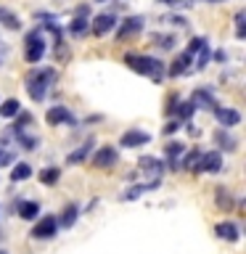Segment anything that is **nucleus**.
Returning <instances> with one entry per match:
<instances>
[{
    "instance_id": "nucleus-1",
    "label": "nucleus",
    "mask_w": 246,
    "mask_h": 254,
    "mask_svg": "<svg viewBox=\"0 0 246 254\" xmlns=\"http://www.w3.org/2000/svg\"><path fill=\"white\" fill-rule=\"evenodd\" d=\"M124 61L132 71H138V74H143V77H151L154 82H162V77L167 74V66L159 59H154V56L130 53V56H124Z\"/></svg>"
},
{
    "instance_id": "nucleus-2",
    "label": "nucleus",
    "mask_w": 246,
    "mask_h": 254,
    "mask_svg": "<svg viewBox=\"0 0 246 254\" xmlns=\"http://www.w3.org/2000/svg\"><path fill=\"white\" fill-rule=\"evenodd\" d=\"M56 69H37L35 74H29L27 77V93H29V98L32 101H45V93H48V87L56 85Z\"/></svg>"
},
{
    "instance_id": "nucleus-3",
    "label": "nucleus",
    "mask_w": 246,
    "mask_h": 254,
    "mask_svg": "<svg viewBox=\"0 0 246 254\" xmlns=\"http://www.w3.org/2000/svg\"><path fill=\"white\" fill-rule=\"evenodd\" d=\"M43 56H45L43 32H40V29L27 32V37H24V59H27V64H40Z\"/></svg>"
},
{
    "instance_id": "nucleus-4",
    "label": "nucleus",
    "mask_w": 246,
    "mask_h": 254,
    "mask_svg": "<svg viewBox=\"0 0 246 254\" xmlns=\"http://www.w3.org/2000/svg\"><path fill=\"white\" fill-rule=\"evenodd\" d=\"M59 233V220H56V214H45V217H40L35 222V228H32V238H37V241H48V238H53Z\"/></svg>"
},
{
    "instance_id": "nucleus-5",
    "label": "nucleus",
    "mask_w": 246,
    "mask_h": 254,
    "mask_svg": "<svg viewBox=\"0 0 246 254\" xmlns=\"http://www.w3.org/2000/svg\"><path fill=\"white\" fill-rule=\"evenodd\" d=\"M143 27H146V19H143V16H127V19L119 21V27H117V40H127V37L140 35Z\"/></svg>"
},
{
    "instance_id": "nucleus-6",
    "label": "nucleus",
    "mask_w": 246,
    "mask_h": 254,
    "mask_svg": "<svg viewBox=\"0 0 246 254\" xmlns=\"http://www.w3.org/2000/svg\"><path fill=\"white\" fill-rule=\"evenodd\" d=\"M148 140H151V135L146 130H140V127H130V130L122 132L119 146H122V148H140V146H146Z\"/></svg>"
},
{
    "instance_id": "nucleus-7",
    "label": "nucleus",
    "mask_w": 246,
    "mask_h": 254,
    "mask_svg": "<svg viewBox=\"0 0 246 254\" xmlns=\"http://www.w3.org/2000/svg\"><path fill=\"white\" fill-rule=\"evenodd\" d=\"M196 172H209V175H217L222 172V154L220 151H201V159L196 164Z\"/></svg>"
},
{
    "instance_id": "nucleus-8",
    "label": "nucleus",
    "mask_w": 246,
    "mask_h": 254,
    "mask_svg": "<svg viewBox=\"0 0 246 254\" xmlns=\"http://www.w3.org/2000/svg\"><path fill=\"white\" fill-rule=\"evenodd\" d=\"M117 162H119V151L114 146H101L93 154V164L98 167V170H111Z\"/></svg>"
},
{
    "instance_id": "nucleus-9",
    "label": "nucleus",
    "mask_w": 246,
    "mask_h": 254,
    "mask_svg": "<svg viewBox=\"0 0 246 254\" xmlns=\"http://www.w3.org/2000/svg\"><path fill=\"white\" fill-rule=\"evenodd\" d=\"M45 122L51 127H59V125H77V117L71 114L66 106H51L45 114Z\"/></svg>"
},
{
    "instance_id": "nucleus-10",
    "label": "nucleus",
    "mask_w": 246,
    "mask_h": 254,
    "mask_svg": "<svg viewBox=\"0 0 246 254\" xmlns=\"http://www.w3.org/2000/svg\"><path fill=\"white\" fill-rule=\"evenodd\" d=\"M190 106H193L196 111L204 109V111H214L220 106L217 98L212 95V90H204V87H198V90H193V95H190Z\"/></svg>"
},
{
    "instance_id": "nucleus-11",
    "label": "nucleus",
    "mask_w": 246,
    "mask_h": 254,
    "mask_svg": "<svg viewBox=\"0 0 246 254\" xmlns=\"http://www.w3.org/2000/svg\"><path fill=\"white\" fill-rule=\"evenodd\" d=\"M90 27H93V35L95 37H103V35H109V32L117 27V16L114 13H98L93 19Z\"/></svg>"
},
{
    "instance_id": "nucleus-12",
    "label": "nucleus",
    "mask_w": 246,
    "mask_h": 254,
    "mask_svg": "<svg viewBox=\"0 0 246 254\" xmlns=\"http://www.w3.org/2000/svg\"><path fill=\"white\" fill-rule=\"evenodd\" d=\"M214 117H217V122L225 127V130L241 125V114H238L236 109H230V106H217V109H214Z\"/></svg>"
},
{
    "instance_id": "nucleus-13",
    "label": "nucleus",
    "mask_w": 246,
    "mask_h": 254,
    "mask_svg": "<svg viewBox=\"0 0 246 254\" xmlns=\"http://www.w3.org/2000/svg\"><path fill=\"white\" fill-rule=\"evenodd\" d=\"M140 172L143 175H154V180H162V172H164V162H159L156 156H140Z\"/></svg>"
},
{
    "instance_id": "nucleus-14",
    "label": "nucleus",
    "mask_w": 246,
    "mask_h": 254,
    "mask_svg": "<svg viewBox=\"0 0 246 254\" xmlns=\"http://www.w3.org/2000/svg\"><path fill=\"white\" fill-rule=\"evenodd\" d=\"M214 146H217V151H236L238 148V138L230 130H214Z\"/></svg>"
},
{
    "instance_id": "nucleus-15",
    "label": "nucleus",
    "mask_w": 246,
    "mask_h": 254,
    "mask_svg": "<svg viewBox=\"0 0 246 254\" xmlns=\"http://www.w3.org/2000/svg\"><path fill=\"white\" fill-rule=\"evenodd\" d=\"M214 233H217V238H222V241H230V244H236L238 238H241V230H238V225H236V222H230V220L220 222V225L214 228Z\"/></svg>"
},
{
    "instance_id": "nucleus-16",
    "label": "nucleus",
    "mask_w": 246,
    "mask_h": 254,
    "mask_svg": "<svg viewBox=\"0 0 246 254\" xmlns=\"http://www.w3.org/2000/svg\"><path fill=\"white\" fill-rule=\"evenodd\" d=\"M159 186H162V180H151V183H140V186H130V188L122 193V201H132V198L148 193V190H156Z\"/></svg>"
},
{
    "instance_id": "nucleus-17",
    "label": "nucleus",
    "mask_w": 246,
    "mask_h": 254,
    "mask_svg": "<svg viewBox=\"0 0 246 254\" xmlns=\"http://www.w3.org/2000/svg\"><path fill=\"white\" fill-rule=\"evenodd\" d=\"M16 212H19L21 220H35L40 214V204L29 201V198H21V201H16Z\"/></svg>"
},
{
    "instance_id": "nucleus-18",
    "label": "nucleus",
    "mask_w": 246,
    "mask_h": 254,
    "mask_svg": "<svg viewBox=\"0 0 246 254\" xmlns=\"http://www.w3.org/2000/svg\"><path fill=\"white\" fill-rule=\"evenodd\" d=\"M183 151H185V146H183V143H178V140H170V143H167L164 154H167V159H170V170H180L178 159L183 156Z\"/></svg>"
},
{
    "instance_id": "nucleus-19",
    "label": "nucleus",
    "mask_w": 246,
    "mask_h": 254,
    "mask_svg": "<svg viewBox=\"0 0 246 254\" xmlns=\"http://www.w3.org/2000/svg\"><path fill=\"white\" fill-rule=\"evenodd\" d=\"M190 59H193V56H188V53H180L178 59L172 61V66L167 69V74H170V77H180V74H185V71L190 69Z\"/></svg>"
},
{
    "instance_id": "nucleus-20",
    "label": "nucleus",
    "mask_w": 246,
    "mask_h": 254,
    "mask_svg": "<svg viewBox=\"0 0 246 254\" xmlns=\"http://www.w3.org/2000/svg\"><path fill=\"white\" fill-rule=\"evenodd\" d=\"M0 27H5V29H21V19L16 16L13 11H8V8L0 5Z\"/></svg>"
},
{
    "instance_id": "nucleus-21",
    "label": "nucleus",
    "mask_w": 246,
    "mask_h": 254,
    "mask_svg": "<svg viewBox=\"0 0 246 254\" xmlns=\"http://www.w3.org/2000/svg\"><path fill=\"white\" fill-rule=\"evenodd\" d=\"M90 148H93V138H87V140L82 143V146L77 148V151H71V154L66 156V162H69V164H79V162H85L87 154H90Z\"/></svg>"
},
{
    "instance_id": "nucleus-22",
    "label": "nucleus",
    "mask_w": 246,
    "mask_h": 254,
    "mask_svg": "<svg viewBox=\"0 0 246 254\" xmlns=\"http://www.w3.org/2000/svg\"><path fill=\"white\" fill-rule=\"evenodd\" d=\"M77 214H79V206L77 204H69L66 209H63L61 217H56V220H59V228H71L77 222Z\"/></svg>"
},
{
    "instance_id": "nucleus-23",
    "label": "nucleus",
    "mask_w": 246,
    "mask_h": 254,
    "mask_svg": "<svg viewBox=\"0 0 246 254\" xmlns=\"http://www.w3.org/2000/svg\"><path fill=\"white\" fill-rule=\"evenodd\" d=\"M214 196H217V206H220L222 212H233V204H236V201H233V196H230L228 188L220 186L217 190H214Z\"/></svg>"
},
{
    "instance_id": "nucleus-24",
    "label": "nucleus",
    "mask_w": 246,
    "mask_h": 254,
    "mask_svg": "<svg viewBox=\"0 0 246 254\" xmlns=\"http://www.w3.org/2000/svg\"><path fill=\"white\" fill-rule=\"evenodd\" d=\"M87 27H90L87 16H74V19H71V24H69V35H71V37H82L85 32H87Z\"/></svg>"
},
{
    "instance_id": "nucleus-25",
    "label": "nucleus",
    "mask_w": 246,
    "mask_h": 254,
    "mask_svg": "<svg viewBox=\"0 0 246 254\" xmlns=\"http://www.w3.org/2000/svg\"><path fill=\"white\" fill-rule=\"evenodd\" d=\"M32 178V167L27 162H19V164H13V170H11V183H21V180H29Z\"/></svg>"
},
{
    "instance_id": "nucleus-26",
    "label": "nucleus",
    "mask_w": 246,
    "mask_h": 254,
    "mask_svg": "<svg viewBox=\"0 0 246 254\" xmlns=\"http://www.w3.org/2000/svg\"><path fill=\"white\" fill-rule=\"evenodd\" d=\"M59 180H61L59 167H45V170H40V183H43V186H56Z\"/></svg>"
},
{
    "instance_id": "nucleus-27",
    "label": "nucleus",
    "mask_w": 246,
    "mask_h": 254,
    "mask_svg": "<svg viewBox=\"0 0 246 254\" xmlns=\"http://www.w3.org/2000/svg\"><path fill=\"white\" fill-rule=\"evenodd\" d=\"M193 106H190V101H178L175 103V111L172 114H178V122H188L190 117H193Z\"/></svg>"
},
{
    "instance_id": "nucleus-28",
    "label": "nucleus",
    "mask_w": 246,
    "mask_h": 254,
    "mask_svg": "<svg viewBox=\"0 0 246 254\" xmlns=\"http://www.w3.org/2000/svg\"><path fill=\"white\" fill-rule=\"evenodd\" d=\"M198 159H201V151H198V148H190V151H188V154L180 159L178 164L183 167V170H190V172H196V164H198Z\"/></svg>"
},
{
    "instance_id": "nucleus-29",
    "label": "nucleus",
    "mask_w": 246,
    "mask_h": 254,
    "mask_svg": "<svg viewBox=\"0 0 246 254\" xmlns=\"http://www.w3.org/2000/svg\"><path fill=\"white\" fill-rule=\"evenodd\" d=\"M13 138H16V143H19V146H21L24 151H35V148L40 146V138H37V135H27V132H16Z\"/></svg>"
},
{
    "instance_id": "nucleus-30",
    "label": "nucleus",
    "mask_w": 246,
    "mask_h": 254,
    "mask_svg": "<svg viewBox=\"0 0 246 254\" xmlns=\"http://www.w3.org/2000/svg\"><path fill=\"white\" fill-rule=\"evenodd\" d=\"M19 111H21V103L16 98H8V101L0 103V117H5V119H13Z\"/></svg>"
},
{
    "instance_id": "nucleus-31",
    "label": "nucleus",
    "mask_w": 246,
    "mask_h": 254,
    "mask_svg": "<svg viewBox=\"0 0 246 254\" xmlns=\"http://www.w3.org/2000/svg\"><path fill=\"white\" fill-rule=\"evenodd\" d=\"M175 43H178V40H175V35H156V37H154V45L162 48V51H172Z\"/></svg>"
},
{
    "instance_id": "nucleus-32",
    "label": "nucleus",
    "mask_w": 246,
    "mask_h": 254,
    "mask_svg": "<svg viewBox=\"0 0 246 254\" xmlns=\"http://www.w3.org/2000/svg\"><path fill=\"white\" fill-rule=\"evenodd\" d=\"M209 61H212V51H209V40H206V43H204V48L198 51V64H196V66H198V69H204Z\"/></svg>"
},
{
    "instance_id": "nucleus-33",
    "label": "nucleus",
    "mask_w": 246,
    "mask_h": 254,
    "mask_svg": "<svg viewBox=\"0 0 246 254\" xmlns=\"http://www.w3.org/2000/svg\"><path fill=\"white\" fill-rule=\"evenodd\" d=\"M244 19H246V13H244V11H238V13H236V37H238V40H244V37H246Z\"/></svg>"
},
{
    "instance_id": "nucleus-34",
    "label": "nucleus",
    "mask_w": 246,
    "mask_h": 254,
    "mask_svg": "<svg viewBox=\"0 0 246 254\" xmlns=\"http://www.w3.org/2000/svg\"><path fill=\"white\" fill-rule=\"evenodd\" d=\"M156 3L170 5V8H190V5H193V0H156Z\"/></svg>"
},
{
    "instance_id": "nucleus-35",
    "label": "nucleus",
    "mask_w": 246,
    "mask_h": 254,
    "mask_svg": "<svg viewBox=\"0 0 246 254\" xmlns=\"http://www.w3.org/2000/svg\"><path fill=\"white\" fill-rule=\"evenodd\" d=\"M204 43H206V37H193V40H190V45H188V56H193V53H198V51H201V48H204Z\"/></svg>"
},
{
    "instance_id": "nucleus-36",
    "label": "nucleus",
    "mask_w": 246,
    "mask_h": 254,
    "mask_svg": "<svg viewBox=\"0 0 246 254\" xmlns=\"http://www.w3.org/2000/svg\"><path fill=\"white\" fill-rule=\"evenodd\" d=\"M183 127V122H178V119H172V122H167L164 125V135H175Z\"/></svg>"
},
{
    "instance_id": "nucleus-37",
    "label": "nucleus",
    "mask_w": 246,
    "mask_h": 254,
    "mask_svg": "<svg viewBox=\"0 0 246 254\" xmlns=\"http://www.w3.org/2000/svg\"><path fill=\"white\" fill-rule=\"evenodd\" d=\"M13 162V151H3L0 148V167H8Z\"/></svg>"
},
{
    "instance_id": "nucleus-38",
    "label": "nucleus",
    "mask_w": 246,
    "mask_h": 254,
    "mask_svg": "<svg viewBox=\"0 0 246 254\" xmlns=\"http://www.w3.org/2000/svg\"><path fill=\"white\" fill-rule=\"evenodd\" d=\"M167 21H170V24H175V27H185V19H183V16H170Z\"/></svg>"
},
{
    "instance_id": "nucleus-39",
    "label": "nucleus",
    "mask_w": 246,
    "mask_h": 254,
    "mask_svg": "<svg viewBox=\"0 0 246 254\" xmlns=\"http://www.w3.org/2000/svg\"><path fill=\"white\" fill-rule=\"evenodd\" d=\"M214 61H217V64L228 61V53H225V51H217V53H214Z\"/></svg>"
},
{
    "instance_id": "nucleus-40",
    "label": "nucleus",
    "mask_w": 246,
    "mask_h": 254,
    "mask_svg": "<svg viewBox=\"0 0 246 254\" xmlns=\"http://www.w3.org/2000/svg\"><path fill=\"white\" fill-rule=\"evenodd\" d=\"M188 135H190V138H198V127L190 125V122H188Z\"/></svg>"
},
{
    "instance_id": "nucleus-41",
    "label": "nucleus",
    "mask_w": 246,
    "mask_h": 254,
    "mask_svg": "<svg viewBox=\"0 0 246 254\" xmlns=\"http://www.w3.org/2000/svg\"><path fill=\"white\" fill-rule=\"evenodd\" d=\"M206 3H225V0H206Z\"/></svg>"
},
{
    "instance_id": "nucleus-42",
    "label": "nucleus",
    "mask_w": 246,
    "mask_h": 254,
    "mask_svg": "<svg viewBox=\"0 0 246 254\" xmlns=\"http://www.w3.org/2000/svg\"><path fill=\"white\" fill-rule=\"evenodd\" d=\"M0 254H8V252H5V249H0Z\"/></svg>"
},
{
    "instance_id": "nucleus-43",
    "label": "nucleus",
    "mask_w": 246,
    "mask_h": 254,
    "mask_svg": "<svg viewBox=\"0 0 246 254\" xmlns=\"http://www.w3.org/2000/svg\"><path fill=\"white\" fill-rule=\"evenodd\" d=\"M0 64H3V56H0Z\"/></svg>"
},
{
    "instance_id": "nucleus-44",
    "label": "nucleus",
    "mask_w": 246,
    "mask_h": 254,
    "mask_svg": "<svg viewBox=\"0 0 246 254\" xmlns=\"http://www.w3.org/2000/svg\"><path fill=\"white\" fill-rule=\"evenodd\" d=\"M0 238H3V233H0Z\"/></svg>"
},
{
    "instance_id": "nucleus-45",
    "label": "nucleus",
    "mask_w": 246,
    "mask_h": 254,
    "mask_svg": "<svg viewBox=\"0 0 246 254\" xmlns=\"http://www.w3.org/2000/svg\"><path fill=\"white\" fill-rule=\"evenodd\" d=\"M98 3H103V0H98Z\"/></svg>"
}]
</instances>
